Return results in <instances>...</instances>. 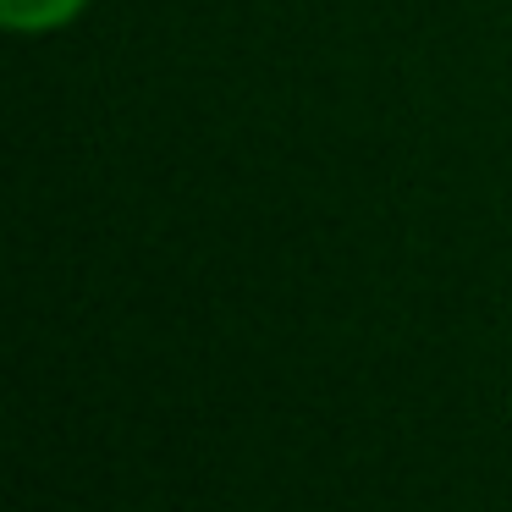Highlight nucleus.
Returning <instances> with one entry per match:
<instances>
[{
  "label": "nucleus",
  "instance_id": "nucleus-1",
  "mask_svg": "<svg viewBox=\"0 0 512 512\" xmlns=\"http://www.w3.org/2000/svg\"><path fill=\"white\" fill-rule=\"evenodd\" d=\"M89 0H0V23L12 34H56V28L78 23Z\"/></svg>",
  "mask_w": 512,
  "mask_h": 512
}]
</instances>
